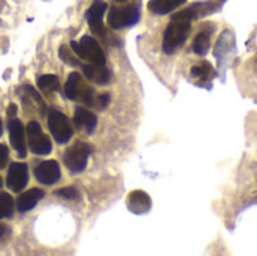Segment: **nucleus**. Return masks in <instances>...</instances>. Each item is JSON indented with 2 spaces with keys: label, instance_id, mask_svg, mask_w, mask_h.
Returning a JSON list of instances; mask_svg holds the SVG:
<instances>
[{
  "label": "nucleus",
  "instance_id": "2",
  "mask_svg": "<svg viewBox=\"0 0 257 256\" xmlns=\"http://www.w3.org/2000/svg\"><path fill=\"white\" fill-rule=\"evenodd\" d=\"M65 94L72 101H78L86 106H95L96 95L93 89L83 80V77L78 72L69 74L68 81L65 84Z\"/></svg>",
  "mask_w": 257,
  "mask_h": 256
},
{
  "label": "nucleus",
  "instance_id": "23",
  "mask_svg": "<svg viewBox=\"0 0 257 256\" xmlns=\"http://www.w3.org/2000/svg\"><path fill=\"white\" fill-rule=\"evenodd\" d=\"M108 103H110V95H107V94L98 95L96 100H95V107H98L99 110H102V109H105L108 106Z\"/></svg>",
  "mask_w": 257,
  "mask_h": 256
},
{
  "label": "nucleus",
  "instance_id": "4",
  "mask_svg": "<svg viewBox=\"0 0 257 256\" xmlns=\"http://www.w3.org/2000/svg\"><path fill=\"white\" fill-rule=\"evenodd\" d=\"M71 48L77 54L78 59H83V60L93 63V65H104L105 63V54H104L102 48L90 36H83L80 39V42L71 41Z\"/></svg>",
  "mask_w": 257,
  "mask_h": 256
},
{
  "label": "nucleus",
  "instance_id": "13",
  "mask_svg": "<svg viewBox=\"0 0 257 256\" xmlns=\"http://www.w3.org/2000/svg\"><path fill=\"white\" fill-rule=\"evenodd\" d=\"M9 139L12 143V148L18 152V157L24 158L27 155L26 149V140H24V127L21 121L18 119H11L9 122Z\"/></svg>",
  "mask_w": 257,
  "mask_h": 256
},
{
  "label": "nucleus",
  "instance_id": "17",
  "mask_svg": "<svg viewBox=\"0 0 257 256\" xmlns=\"http://www.w3.org/2000/svg\"><path fill=\"white\" fill-rule=\"evenodd\" d=\"M187 0H149L148 9L157 15H166L182 6Z\"/></svg>",
  "mask_w": 257,
  "mask_h": 256
},
{
  "label": "nucleus",
  "instance_id": "29",
  "mask_svg": "<svg viewBox=\"0 0 257 256\" xmlns=\"http://www.w3.org/2000/svg\"><path fill=\"white\" fill-rule=\"evenodd\" d=\"M220 2H221V3H223V5H224V3H226V2H227V0H220Z\"/></svg>",
  "mask_w": 257,
  "mask_h": 256
},
{
  "label": "nucleus",
  "instance_id": "12",
  "mask_svg": "<svg viewBox=\"0 0 257 256\" xmlns=\"http://www.w3.org/2000/svg\"><path fill=\"white\" fill-rule=\"evenodd\" d=\"M215 24L206 23L200 27L199 33L196 35L194 41H193V51L197 56H206L209 48H211V38L214 33Z\"/></svg>",
  "mask_w": 257,
  "mask_h": 256
},
{
  "label": "nucleus",
  "instance_id": "5",
  "mask_svg": "<svg viewBox=\"0 0 257 256\" xmlns=\"http://www.w3.org/2000/svg\"><path fill=\"white\" fill-rule=\"evenodd\" d=\"M90 152H92V148H90L87 143L78 142V143H75L72 148H69V149L65 152L63 161H65L66 167H68L71 172L78 174V172L84 170Z\"/></svg>",
  "mask_w": 257,
  "mask_h": 256
},
{
  "label": "nucleus",
  "instance_id": "7",
  "mask_svg": "<svg viewBox=\"0 0 257 256\" xmlns=\"http://www.w3.org/2000/svg\"><path fill=\"white\" fill-rule=\"evenodd\" d=\"M27 140L30 151L36 155H47L51 152V142L50 139L42 133V128L38 122L32 121L27 125Z\"/></svg>",
  "mask_w": 257,
  "mask_h": 256
},
{
  "label": "nucleus",
  "instance_id": "22",
  "mask_svg": "<svg viewBox=\"0 0 257 256\" xmlns=\"http://www.w3.org/2000/svg\"><path fill=\"white\" fill-rule=\"evenodd\" d=\"M56 195L60 196V198L69 199V201H75V199L80 198V193H78V190H77L75 187H65V189H62V190H57Z\"/></svg>",
  "mask_w": 257,
  "mask_h": 256
},
{
  "label": "nucleus",
  "instance_id": "30",
  "mask_svg": "<svg viewBox=\"0 0 257 256\" xmlns=\"http://www.w3.org/2000/svg\"><path fill=\"white\" fill-rule=\"evenodd\" d=\"M2 184H3V181H2V178H0V189H2Z\"/></svg>",
  "mask_w": 257,
  "mask_h": 256
},
{
  "label": "nucleus",
  "instance_id": "15",
  "mask_svg": "<svg viewBox=\"0 0 257 256\" xmlns=\"http://www.w3.org/2000/svg\"><path fill=\"white\" fill-rule=\"evenodd\" d=\"M44 198V192L39 189H32L29 192H24L23 195H20L18 201H17V208L20 213H27L32 208L36 207V204Z\"/></svg>",
  "mask_w": 257,
  "mask_h": 256
},
{
  "label": "nucleus",
  "instance_id": "24",
  "mask_svg": "<svg viewBox=\"0 0 257 256\" xmlns=\"http://www.w3.org/2000/svg\"><path fill=\"white\" fill-rule=\"evenodd\" d=\"M9 160V151L5 145H0V169H3L8 164Z\"/></svg>",
  "mask_w": 257,
  "mask_h": 256
},
{
  "label": "nucleus",
  "instance_id": "20",
  "mask_svg": "<svg viewBox=\"0 0 257 256\" xmlns=\"http://www.w3.org/2000/svg\"><path fill=\"white\" fill-rule=\"evenodd\" d=\"M14 214V201L11 195L0 193V219H9Z\"/></svg>",
  "mask_w": 257,
  "mask_h": 256
},
{
  "label": "nucleus",
  "instance_id": "8",
  "mask_svg": "<svg viewBox=\"0 0 257 256\" xmlns=\"http://www.w3.org/2000/svg\"><path fill=\"white\" fill-rule=\"evenodd\" d=\"M29 183V170L24 163H12L8 170L6 184L12 192H21Z\"/></svg>",
  "mask_w": 257,
  "mask_h": 256
},
{
  "label": "nucleus",
  "instance_id": "14",
  "mask_svg": "<svg viewBox=\"0 0 257 256\" xmlns=\"http://www.w3.org/2000/svg\"><path fill=\"white\" fill-rule=\"evenodd\" d=\"M83 72L89 80H92L96 84H107L111 78L110 69L105 68L104 65H93V63L83 65Z\"/></svg>",
  "mask_w": 257,
  "mask_h": 256
},
{
  "label": "nucleus",
  "instance_id": "19",
  "mask_svg": "<svg viewBox=\"0 0 257 256\" xmlns=\"http://www.w3.org/2000/svg\"><path fill=\"white\" fill-rule=\"evenodd\" d=\"M38 88L41 91H59L60 89V83H59V78L54 75V74H45V75H41L38 78Z\"/></svg>",
  "mask_w": 257,
  "mask_h": 256
},
{
  "label": "nucleus",
  "instance_id": "11",
  "mask_svg": "<svg viewBox=\"0 0 257 256\" xmlns=\"http://www.w3.org/2000/svg\"><path fill=\"white\" fill-rule=\"evenodd\" d=\"M126 207L134 214H146L152 208V199L146 192L134 190L126 198Z\"/></svg>",
  "mask_w": 257,
  "mask_h": 256
},
{
  "label": "nucleus",
  "instance_id": "3",
  "mask_svg": "<svg viewBox=\"0 0 257 256\" xmlns=\"http://www.w3.org/2000/svg\"><path fill=\"white\" fill-rule=\"evenodd\" d=\"M140 20V8L136 3H120L108 11V26L111 29H123L134 26Z\"/></svg>",
  "mask_w": 257,
  "mask_h": 256
},
{
  "label": "nucleus",
  "instance_id": "27",
  "mask_svg": "<svg viewBox=\"0 0 257 256\" xmlns=\"http://www.w3.org/2000/svg\"><path fill=\"white\" fill-rule=\"evenodd\" d=\"M3 234H5V228H3V226L0 225V238L3 237Z\"/></svg>",
  "mask_w": 257,
  "mask_h": 256
},
{
  "label": "nucleus",
  "instance_id": "6",
  "mask_svg": "<svg viewBox=\"0 0 257 256\" xmlns=\"http://www.w3.org/2000/svg\"><path fill=\"white\" fill-rule=\"evenodd\" d=\"M48 128H50L54 140L59 143H66L72 137L71 124H69L68 118L59 110H51L48 113Z\"/></svg>",
  "mask_w": 257,
  "mask_h": 256
},
{
  "label": "nucleus",
  "instance_id": "18",
  "mask_svg": "<svg viewBox=\"0 0 257 256\" xmlns=\"http://www.w3.org/2000/svg\"><path fill=\"white\" fill-rule=\"evenodd\" d=\"M191 75L194 78L202 80V81H209V80H212L217 75V71H215V68L212 66L211 62L202 60V62H199L197 65H194L191 68Z\"/></svg>",
  "mask_w": 257,
  "mask_h": 256
},
{
  "label": "nucleus",
  "instance_id": "16",
  "mask_svg": "<svg viewBox=\"0 0 257 256\" xmlns=\"http://www.w3.org/2000/svg\"><path fill=\"white\" fill-rule=\"evenodd\" d=\"M96 116L89 112L84 107H77L75 113H74V124L80 128H84L87 133H93L95 127H96Z\"/></svg>",
  "mask_w": 257,
  "mask_h": 256
},
{
  "label": "nucleus",
  "instance_id": "28",
  "mask_svg": "<svg viewBox=\"0 0 257 256\" xmlns=\"http://www.w3.org/2000/svg\"><path fill=\"white\" fill-rule=\"evenodd\" d=\"M2 133H3V128H2V119H0V136H2Z\"/></svg>",
  "mask_w": 257,
  "mask_h": 256
},
{
  "label": "nucleus",
  "instance_id": "25",
  "mask_svg": "<svg viewBox=\"0 0 257 256\" xmlns=\"http://www.w3.org/2000/svg\"><path fill=\"white\" fill-rule=\"evenodd\" d=\"M6 115H8L9 118H15V116H17V106H15V104H9V107H8V110H6Z\"/></svg>",
  "mask_w": 257,
  "mask_h": 256
},
{
  "label": "nucleus",
  "instance_id": "9",
  "mask_svg": "<svg viewBox=\"0 0 257 256\" xmlns=\"http://www.w3.org/2000/svg\"><path fill=\"white\" fill-rule=\"evenodd\" d=\"M35 177L39 183H42L45 186H51L60 180V166L54 160L42 161L35 169Z\"/></svg>",
  "mask_w": 257,
  "mask_h": 256
},
{
  "label": "nucleus",
  "instance_id": "26",
  "mask_svg": "<svg viewBox=\"0 0 257 256\" xmlns=\"http://www.w3.org/2000/svg\"><path fill=\"white\" fill-rule=\"evenodd\" d=\"M116 3H134V2H137V0H114Z\"/></svg>",
  "mask_w": 257,
  "mask_h": 256
},
{
  "label": "nucleus",
  "instance_id": "1",
  "mask_svg": "<svg viewBox=\"0 0 257 256\" xmlns=\"http://www.w3.org/2000/svg\"><path fill=\"white\" fill-rule=\"evenodd\" d=\"M194 21L191 12L188 8L178 11L172 15V20L169 26L166 27L164 38H163V50L166 54H173L176 53L187 41L190 30H191V23Z\"/></svg>",
  "mask_w": 257,
  "mask_h": 256
},
{
  "label": "nucleus",
  "instance_id": "10",
  "mask_svg": "<svg viewBox=\"0 0 257 256\" xmlns=\"http://www.w3.org/2000/svg\"><path fill=\"white\" fill-rule=\"evenodd\" d=\"M107 11V5L102 0H95L93 5L87 9L86 18L89 23V27L93 33L104 36V24H102V17Z\"/></svg>",
  "mask_w": 257,
  "mask_h": 256
},
{
  "label": "nucleus",
  "instance_id": "21",
  "mask_svg": "<svg viewBox=\"0 0 257 256\" xmlns=\"http://www.w3.org/2000/svg\"><path fill=\"white\" fill-rule=\"evenodd\" d=\"M71 50H72L71 47L62 45V47L59 48V56H60V59H62L65 63L72 65V66H77V65H80V60L74 56V53H72Z\"/></svg>",
  "mask_w": 257,
  "mask_h": 256
}]
</instances>
